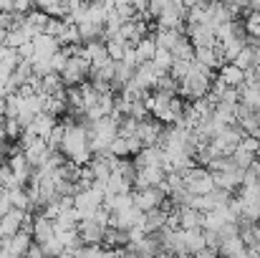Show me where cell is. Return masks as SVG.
I'll list each match as a JSON object with an SVG mask.
<instances>
[{"label":"cell","mask_w":260,"mask_h":258,"mask_svg":"<svg viewBox=\"0 0 260 258\" xmlns=\"http://www.w3.org/2000/svg\"><path fill=\"white\" fill-rule=\"evenodd\" d=\"M184 180V190L192 195V197H207L215 192V180H212V172L207 167H192L189 172L182 175Z\"/></svg>","instance_id":"obj_1"},{"label":"cell","mask_w":260,"mask_h":258,"mask_svg":"<svg viewBox=\"0 0 260 258\" xmlns=\"http://www.w3.org/2000/svg\"><path fill=\"white\" fill-rule=\"evenodd\" d=\"M233 64H235L238 69H243V71L248 74L250 69H255V66H258V56H255V48L245 46V48L240 51V56H238V59H235Z\"/></svg>","instance_id":"obj_11"},{"label":"cell","mask_w":260,"mask_h":258,"mask_svg":"<svg viewBox=\"0 0 260 258\" xmlns=\"http://www.w3.org/2000/svg\"><path fill=\"white\" fill-rule=\"evenodd\" d=\"M58 258H76V256H74L71 251H63V253H61V256H58Z\"/></svg>","instance_id":"obj_13"},{"label":"cell","mask_w":260,"mask_h":258,"mask_svg":"<svg viewBox=\"0 0 260 258\" xmlns=\"http://www.w3.org/2000/svg\"><path fill=\"white\" fill-rule=\"evenodd\" d=\"M177 213H179V228L182 231H202L205 213H200L197 208H182Z\"/></svg>","instance_id":"obj_9"},{"label":"cell","mask_w":260,"mask_h":258,"mask_svg":"<svg viewBox=\"0 0 260 258\" xmlns=\"http://www.w3.org/2000/svg\"><path fill=\"white\" fill-rule=\"evenodd\" d=\"M76 233H79V238H81V243H84V246H99V248H101L106 228H104L101 223H96L93 218H86V220H81V223H79Z\"/></svg>","instance_id":"obj_4"},{"label":"cell","mask_w":260,"mask_h":258,"mask_svg":"<svg viewBox=\"0 0 260 258\" xmlns=\"http://www.w3.org/2000/svg\"><path fill=\"white\" fill-rule=\"evenodd\" d=\"M217 79L228 86V89H240V86L245 84V71L238 69L235 64H225V66L217 71Z\"/></svg>","instance_id":"obj_10"},{"label":"cell","mask_w":260,"mask_h":258,"mask_svg":"<svg viewBox=\"0 0 260 258\" xmlns=\"http://www.w3.org/2000/svg\"><path fill=\"white\" fill-rule=\"evenodd\" d=\"M132 246V238H129V231H121V228H106V233H104V243H101V248L104 251H124V248H129Z\"/></svg>","instance_id":"obj_6"},{"label":"cell","mask_w":260,"mask_h":258,"mask_svg":"<svg viewBox=\"0 0 260 258\" xmlns=\"http://www.w3.org/2000/svg\"><path fill=\"white\" fill-rule=\"evenodd\" d=\"M187 36H189L194 51L197 48H215L217 46V36L207 25H187Z\"/></svg>","instance_id":"obj_5"},{"label":"cell","mask_w":260,"mask_h":258,"mask_svg":"<svg viewBox=\"0 0 260 258\" xmlns=\"http://www.w3.org/2000/svg\"><path fill=\"white\" fill-rule=\"evenodd\" d=\"M167 197H170V190H167V185L162 182L159 187L137 190V192H134V205H137L142 213H149V210H157V208H162Z\"/></svg>","instance_id":"obj_2"},{"label":"cell","mask_w":260,"mask_h":258,"mask_svg":"<svg viewBox=\"0 0 260 258\" xmlns=\"http://www.w3.org/2000/svg\"><path fill=\"white\" fill-rule=\"evenodd\" d=\"M255 162H258V165H260V152H258V155H255Z\"/></svg>","instance_id":"obj_14"},{"label":"cell","mask_w":260,"mask_h":258,"mask_svg":"<svg viewBox=\"0 0 260 258\" xmlns=\"http://www.w3.org/2000/svg\"><path fill=\"white\" fill-rule=\"evenodd\" d=\"M240 150H245V152H250V155H258L260 139H255V137H245V139L240 142Z\"/></svg>","instance_id":"obj_12"},{"label":"cell","mask_w":260,"mask_h":258,"mask_svg":"<svg viewBox=\"0 0 260 258\" xmlns=\"http://www.w3.org/2000/svg\"><path fill=\"white\" fill-rule=\"evenodd\" d=\"M258 119H260V111H258Z\"/></svg>","instance_id":"obj_15"},{"label":"cell","mask_w":260,"mask_h":258,"mask_svg":"<svg viewBox=\"0 0 260 258\" xmlns=\"http://www.w3.org/2000/svg\"><path fill=\"white\" fill-rule=\"evenodd\" d=\"M53 238H56V223L43 218V215H36L33 218V241L38 246H43V243H48Z\"/></svg>","instance_id":"obj_7"},{"label":"cell","mask_w":260,"mask_h":258,"mask_svg":"<svg viewBox=\"0 0 260 258\" xmlns=\"http://www.w3.org/2000/svg\"><path fill=\"white\" fill-rule=\"evenodd\" d=\"M165 162V152L159 147H144L137 157H134V167L137 170H147V167H162Z\"/></svg>","instance_id":"obj_8"},{"label":"cell","mask_w":260,"mask_h":258,"mask_svg":"<svg viewBox=\"0 0 260 258\" xmlns=\"http://www.w3.org/2000/svg\"><path fill=\"white\" fill-rule=\"evenodd\" d=\"M165 132H167V124H162V122H157V119L152 117V119H147V122H139V127H137V139L142 142V147H159Z\"/></svg>","instance_id":"obj_3"}]
</instances>
